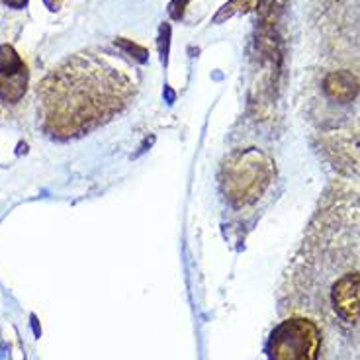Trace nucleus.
Instances as JSON below:
<instances>
[{
  "instance_id": "f257e3e1",
  "label": "nucleus",
  "mask_w": 360,
  "mask_h": 360,
  "mask_svg": "<svg viewBox=\"0 0 360 360\" xmlns=\"http://www.w3.org/2000/svg\"><path fill=\"white\" fill-rule=\"evenodd\" d=\"M269 360H360V190L325 192L278 288Z\"/></svg>"
},
{
  "instance_id": "f03ea898",
  "label": "nucleus",
  "mask_w": 360,
  "mask_h": 360,
  "mask_svg": "<svg viewBox=\"0 0 360 360\" xmlns=\"http://www.w3.org/2000/svg\"><path fill=\"white\" fill-rule=\"evenodd\" d=\"M317 63L302 86L300 112L317 157L360 182V0H314Z\"/></svg>"
},
{
  "instance_id": "7ed1b4c3",
  "label": "nucleus",
  "mask_w": 360,
  "mask_h": 360,
  "mask_svg": "<svg viewBox=\"0 0 360 360\" xmlns=\"http://www.w3.org/2000/svg\"><path fill=\"white\" fill-rule=\"evenodd\" d=\"M135 92L134 79L104 57L71 55L37 84V124L51 139H77L120 116Z\"/></svg>"
},
{
  "instance_id": "20e7f679",
  "label": "nucleus",
  "mask_w": 360,
  "mask_h": 360,
  "mask_svg": "<svg viewBox=\"0 0 360 360\" xmlns=\"http://www.w3.org/2000/svg\"><path fill=\"white\" fill-rule=\"evenodd\" d=\"M26 63L20 59L12 45L0 47V98L6 104H16L26 94L27 89Z\"/></svg>"
},
{
  "instance_id": "39448f33",
  "label": "nucleus",
  "mask_w": 360,
  "mask_h": 360,
  "mask_svg": "<svg viewBox=\"0 0 360 360\" xmlns=\"http://www.w3.org/2000/svg\"><path fill=\"white\" fill-rule=\"evenodd\" d=\"M6 6H10V8H14V10H22V8H26V4H27V0H2Z\"/></svg>"
},
{
  "instance_id": "423d86ee",
  "label": "nucleus",
  "mask_w": 360,
  "mask_h": 360,
  "mask_svg": "<svg viewBox=\"0 0 360 360\" xmlns=\"http://www.w3.org/2000/svg\"><path fill=\"white\" fill-rule=\"evenodd\" d=\"M49 2V6H51V10H55L57 6H59V0H47Z\"/></svg>"
}]
</instances>
